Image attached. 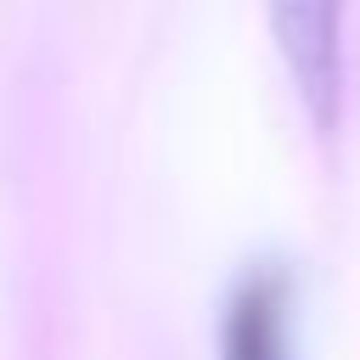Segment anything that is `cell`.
<instances>
[{
	"mask_svg": "<svg viewBox=\"0 0 360 360\" xmlns=\"http://www.w3.org/2000/svg\"><path fill=\"white\" fill-rule=\"evenodd\" d=\"M270 28L309 124L332 135L343 107V0H270Z\"/></svg>",
	"mask_w": 360,
	"mask_h": 360,
	"instance_id": "obj_1",
	"label": "cell"
},
{
	"mask_svg": "<svg viewBox=\"0 0 360 360\" xmlns=\"http://www.w3.org/2000/svg\"><path fill=\"white\" fill-rule=\"evenodd\" d=\"M287 276L281 270H253L219 321V360H292L287 343Z\"/></svg>",
	"mask_w": 360,
	"mask_h": 360,
	"instance_id": "obj_2",
	"label": "cell"
}]
</instances>
